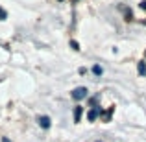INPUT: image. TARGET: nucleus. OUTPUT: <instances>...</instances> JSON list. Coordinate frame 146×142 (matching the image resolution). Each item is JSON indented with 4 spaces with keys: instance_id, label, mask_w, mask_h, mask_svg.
I'll list each match as a JSON object with an SVG mask.
<instances>
[{
    "instance_id": "nucleus-1",
    "label": "nucleus",
    "mask_w": 146,
    "mask_h": 142,
    "mask_svg": "<svg viewBox=\"0 0 146 142\" xmlns=\"http://www.w3.org/2000/svg\"><path fill=\"white\" fill-rule=\"evenodd\" d=\"M87 92H89V90L85 89V87H76L74 90H72V98L76 100V102H82V100H85L87 98Z\"/></svg>"
},
{
    "instance_id": "nucleus-2",
    "label": "nucleus",
    "mask_w": 146,
    "mask_h": 142,
    "mask_svg": "<svg viewBox=\"0 0 146 142\" xmlns=\"http://www.w3.org/2000/svg\"><path fill=\"white\" fill-rule=\"evenodd\" d=\"M100 113H102V109H100V107H93V109L87 113V120H89V122H94L100 116Z\"/></svg>"
},
{
    "instance_id": "nucleus-3",
    "label": "nucleus",
    "mask_w": 146,
    "mask_h": 142,
    "mask_svg": "<svg viewBox=\"0 0 146 142\" xmlns=\"http://www.w3.org/2000/svg\"><path fill=\"white\" fill-rule=\"evenodd\" d=\"M113 113H115V105H111L107 111H102V113H100V118H102L104 122H111V114Z\"/></svg>"
},
{
    "instance_id": "nucleus-4",
    "label": "nucleus",
    "mask_w": 146,
    "mask_h": 142,
    "mask_svg": "<svg viewBox=\"0 0 146 142\" xmlns=\"http://www.w3.org/2000/svg\"><path fill=\"white\" fill-rule=\"evenodd\" d=\"M37 122H39V125H41L43 129H48L50 124H52V120H50L48 116H39V118H37Z\"/></svg>"
},
{
    "instance_id": "nucleus-5",
    "label": "nucleus",
    "mask_w": 146,
    "mask_h": 142,
    "mask_svg": "<svg viewBox=\"0 0 146 142\" xmlns=\"http://www.w3.org/2000/svg\"><path fill=\"white\" fill-rule=\"evenodd\" d=\"M82 114H83V107L82 105H76L74 107V122H80V120H82Z\"/></svg>"
},
{
    "instance_id": "nucleus-6",
    "label": "nucleus",
    "mask_w": 146,
    "mask_h": 142,
    "mask_svg": "<svg viewBox=\"0 0 146 142\" xmlns=\"http://www.w3.org/2000/svg\"><path fill=\"white\" fill-rule=\"evenodd\" d=\"M137 72H139V76H146V61L137 63Z\"/></svg>"
},
{
    "instance_id": "nucleus-7",
    "label": "nucleus",
    "mask_w": 146,
    "mask_h": 142,
    "mask_svg": "<svg viewBox=\"0 0 146 142\" xmlns=\"http://www.w3.org/2000/svg\"><path fill=\"white\" fill-rule=\"evenodd\" d=\"M93 72H94V76H102V67H100V65H94V67H93Z\"/></svg>"
},
{
    "instance_id": "nucleus-8",
    "label": "nucleus",
    "mask_w": 146,
    "mask_h": 142,
    "mask_svg": "<svg viewBox=\"0 0 146 142\" xmlns=\"http://www.w3.org/2000/svg\"><path fill=\"white\" fill-rule=\"evenodd\" d=\"M6 18H7L6 9H4V7H0V20H6Z\"/></svg>"
},
{
    "instance_id": "nucleus-9",
    "label": "nucleus",
    "mask_w": 146,
    "mask_h": 142,
    "mask_svg": "<svg viewBox=\"0 0 146 142\" xmlns=\"http://www.w3.org/2000/svg\"><path fill=\"white\" fill-rule=\"evenodd\" d=\"M70 46H72V50H80V44L76 41H70Z\"/></svg>"
},
{
    "instance_id": "nucleus-10",
    "label": "nucleus",
    "mask_w": 146,
    "mask_h": 142,
    "mask_svg": "<svg viewBox=\"0 0 146 142\" xmlns=\"http://www.w3.org/2000/svg\"><path fill=\"white\" fill-rule=\"evenodd\" d=\"M139 7H141V9H146V0H143V2L139 4Z\"/></svg>"
},
{
    "instance_id": "nucleus-11",
    "label": "nucleus",
    "mask_w": 146,
    "mask_h": 142,
    "mask_svg": "<svg viewBox=\"0 0 146 142\" xmlns=\"http://www.w3.org/2000/svg\"><path fill=\"white\" fill-rule=\"evenodd\" d=\"M2 142H11V140L7 139V137H4V139H2Z\"/></svg>"
},
{
    "instance_id": "nucleus-12",
    "label": "nucleus",
    "mask_w": 146,
    "mask_h": 142,
    "mask_svg": "<svg viewBox=\"0 0 146 142\" xmlns=\"http://www.w3.org/2000/svg\"><path fill=\"white\" fill-rule=\"evenodd\" d=\"M96 142H102V140H96Z\"/></svg>"
},
{
    "instance_id": "nucleus-13",
    "label": "nucleus",
    "mask_w": 146,
    "mask_h": 142,
    "mask_svg": "<svg viewBox=\"0 0 146 142\" xmlns=\"http://www.w3.org/2000/svg\"><path fill=\"white\" fill-rule=\"evenodd\" d=\"M144 57H146V52H144Z\"/></svg>"
},
{
    "instance_id": "nucleus-14",
    "label": "nucleus",
    "mask_w": 146,
    "mask_h": 142,
    "mask_svg": "<svg viewBox=\"0 0 146 142\" xmlns=\"http://www.w3.org/2000/svg\"><path fill=\"white\" fill-rule=\"evenodd\" d=\"M59 2H63V0H59Z\"/></svg>"
}]
</instances>
